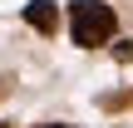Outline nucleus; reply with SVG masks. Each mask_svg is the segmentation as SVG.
<instances>
[{
  "mask_svg": "<svg viewBox=\"0 0 133 128\" xmlns=\"http://www.w3.org/2000/svg\"><path fill=\"white\" fill-rule=\"evenodd\" d=\"M114 59L128 64V59H133V39H114Z\"/></svg>",
  "mask_w": 133,
  "mask_h": 128,
  "instance_id": "obj_3",
  "label": "nucleus"
},
{
  "mask_svg": "<svg viewBox=\"0 0 133 128\" xmlns=\"http://www.w3.org/2000/svg\"><path fill=\"white\" fill-rule=\"evenodd\" d=\"M0 128H10V123H0Z\"/></svg>",
  "mask_w": 133,
  "mask_h": 128,
  "instance_id": "obj_5",
  "label": "nucleus"
},
{
  "mask_svg": "<svg viewBox=\"0 0 133 128\" xmlns=\"http://www.w3.org/2000/svg\"><path fill=\"white\" fill-rule=\"evenodd\" d=\"M69 35H74L79 49H104L118 35V15L99 0H74L69 5Z\"/></svg>",
  "mask_w": 133,
  "mask_h": 128,
  "instance_id": "obj_1",
  "label": "nucleus"
},
{
  "mask_svg": "<svg viewBox=\"0 0 133 128\" xmlns=\"http://www.w3.org/2000/svg\"><path fill=\"white\" fill-rule=\"evenodd\" d=\"M39 128H69V123H39Z\"/></svg>",
  "mask_w": 133,
  "mask_h": 128,
  "instance_id": "obj_4",
  "label": "nucleus"
},
{
  "mask_svg": "<svg viewBox=\"0 0 133 128\" xmlns=\"http://www.w3.org/2000/svg\"><path fill=\"white\" fill-rule=\"evenodd\" d=\"M25 25L39 30V35H54V30H59V5H54V0H30V5H25Z\"/></svg>",
  "mask_w": 133,
  "mask_h": 128,
  "instance_id": "obj_2",
  "label": "nucleus"
}]
</instances>
